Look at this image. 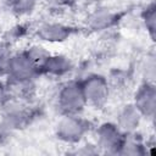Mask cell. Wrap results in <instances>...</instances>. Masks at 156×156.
<instances>
[{
  "label": "cell",
  "mask_w": 156,
  "mask_h": 156,
  "mask_svg": "<svg viewBox=\"0 0 156 156\" xmlns=\"http://www.w3.org/2000/svg\"><path fill=\"white\" fill-rule=\"evenodd\" d=\"M73 32L74 29L71 26L56 21L41 22L35 29V34L39 38V40L49 44L63 43L72 37Z\"/></svg>",
  "instance_id": "52a82bcc"
},
{
  "label": "cell",
  "mask_w": 156,
  "mask_h": 156,
  "mask_svg": "<svg viewBox=\"0 0 156 156\" xmlns=\"http://www.w3.org/2000/svg\"><path fill=\"white\" fill-rule=\"evenodd\" d=\"M26 51H27V54L29 55V57L37 63V66L39 67V69H40V66L43 65V62L46 60V57L51 54L50 51H48L44 46H41V45H39V44H35V45L29 46Z\"/></svg>",
  "instance_id": "e0dca14e"
},
{
  "label": "cell",
  "mask_w": 156,
  "mask_h": 156,
  "mask_svg": "<svg viewBox=\"0 0 156 156\" xmlns=\"http://www.w3.org/2000/svg\"><path fill=\"white\" fill-rule=\"evenodd\" d=\"M141 21L150 39L154 41L155 35H156V5L155 2H150L145 6V9L141 12Z\"/></svg>",
  "instance_id": "5bb4252c"
},
{
  "label": "cell",
  "mask_w": 156,
  "mask_h": 156,
  "mask_svg": "<svg viewBox=\"0 0 156 156\" xmlns=\"http://www.w3.org/2000/svg\"><path fill=\"white\" fill-rule=\"evenodd\" d=\"M147 154V145L140 138H138L136 132L128 133L124 135V140L119 149L118 155L123 156H143Z\"/></svg>",
  "instance_id": "4fadbf2b"
},
{
  "label": "cell",
  "mask_w": 156,
  "mask_h": 156,
  "mask_svg": "<svg viewBox=\"0 0 156 156\" xmlns=\"http://www.w3.org/2000/svg\"><path fill=\"white\" fill-rule=\"evenodd\" d=\"M12 56L9 45L5 43H0V77H5L10 58Z\"/></svg>",
  "instance_id": "ac0fdd59"
},
{
  "label": "cell",
  "mask_w": 156,
  "mask_h": 156,
  "mask_svg": "<svg viewBox=\"0 0 156 156\" xmlns=\"http://www.w3.org/2000/svg\"><path fill=\"white\" fill-rule=\"evenodd\" d=\"M7 99V93H6V87H5V80L1 79L0 77V105Z\"/></svg>",
  "instance_id": "44dd1931"
},
{
  "label": "cell",
  "mask_w": 156,
  "mask_h": 156,
  "mask_svg": "<svg viewBox=\"0 0 156 156\" xmlns=\"http://www.w3.org/2000/svg\"><path fill=\"white\" fill-rule=\"evenodd\" d=\"M73 69L72 61L61 54H50L40 66V74H46L55 78H62Z\"/></svg>",
  "instance_id": "9c48e42d"
},
{
  "label": "cell",
  "mask_w": 156,
  "mask_h": 156,
  "mask_svg": "<svg viewBox=\"0 0 156 156\" xmlns=\"http://www.w3.org/2000/svg\"><path fill=\"white\" fill-rule=\"evenodd\" d=\"M124 135L126 134L116 126L115 122H104L95 129L94 144L100 154L118 155Z\"/></svg>",
  "instance_id": "277c9868"
},
{
  "label": "cell",
  "mask_w": 156,
  "mask_h": 156,
  "mask_svg": "<svg viewBox=\"0 0 156 156\" xmlns=\"http://www.w3.org/2000/svg\"><path fill=\"white\" fill-rule=\"evenodd\" d=\"M39 74V67L24 50L12 54L5 77L13 80H35Z\"/></svg>",
  "instance_id": "8992f818"
},
{
  "label": "cell",
  "mask_w": 156,
  "mask_h": 156,
  "mask_svg": "<svg viewBox=\"0 0 156 156\" xmlns=\"http://www.w3.org/2000/svg\"><path fill=\"white\" fill-rule=\"evenodd\" d=\"M143 121V116L136 110V107L133 105V102L127 104L122 106L116 116V126L124 133H134L140 127V123Z\"/></svg>",
  "instance_id": "30bf717a"
},
{
  "label": "cell",
  "mask_w": 156,
  "mask_h": 156,
  "mask_svg": "<svg viewBox=\"0 0 156 156\" xmlns=\"http://www.w3.org/2000/svg\"><path fill=\"white\" fill-rule=\"evenodd\" d=\"M90 130V123L79 115H62L55 127V134L62 143L80 144Z\"/></svg>",
  "instance_id": "6da1fadb"
},
{
  "label": "cell",
  "mask_w": 156,
  "mask_h": 156,
  "mask_svg": "<svg viewBox=\"0 0 156 156\" xmlns=\"http://www.w3.org/2000/svg\"><path fill=\"white\" fill-rule=\"evenodd\" d=\"M56 105L61 115H79L88 106L80 80H67L58 89Z\"/></svg>",
  "instance_id": "7a4b0ae2"
},
{
  "label": "cell",
  "mask_w": 156,
  "mask_h": 156,
  "mask_svg": "<svg viewBox=\"0 0 156 156\" xmlns=\"http://www.w3.org/2000/svg\"><path fill=\"white\" fill-rule=\"evenodd\" d=\"M118 15L108 7L99 6L94 9L87 17L88 27L94 32H102L110 29L117 23Z\"/></svg>",
  "instance_id": "8fae6325"
},
{
  "label": "cell",
  "mask_w": 156,
  "mask_h": 156,
  "mask_svg": "<svg viewBox=\"0 0 156 156\" xmlns=\"http://www.w3.org/2000/svg\"><path fill=\"white\" fill-rule=\"evenodd\" d=\"M140 73L144 78V82L155 83L156 77V60L154 54H147L140 65Z\"/></svg>",
  "instance_id": "2e32d148"
},
{
  "label": "cell",
  "mask_w": 156,
  "mask_h": 156,
  "mask_svg": "<svg viewBox=\"0 0 156 156\" xmlns=\"http://www.w3.org/2000/svg\"><path fill=\"white\" fill-rule=\"evenodd\" d=\"M0 123L10 132L24 127L30 118L29 101L7 98L0 105Z\"/></svg>",
  "instance_id": "3957f363"
},
{
  "label": "cell",
  "mask_w": 156,
  "mask_h": 156,
  "mask_svg": "<svg viewBox=\"0 0 156 156\" xmlns=\"http://www.w3.org/2000/svg\"><path fill=\"white\" fill-rule=\"evenodd\" d=\"M7 98L20 99L24 101H29L35 93V83L34 80H5Z\"/></svg>",
  "instance_id": "7c38bea8"
},
{
  "label": "cell",
  "mask_w": 156,
  "mask_h": 156,
  "mask_svg": "<svg viewBox=\"0 0 156 156\" xmlns=\"http://www.w3.org/2000/svg\"><path fill=\"white\" fill-rule=\"evenodd\" d=\"M51 9H67L76 0H43Z\"/></svg>",
  "instance_id": "ffe728a7"
},
{
  "label": "cell",
  "mask_w": 156,
  "mask_h": 156,
  "mask_svg": "<svg viewBox=\"0 0 156 156\" xmlns=\"http://www.w3.org/2000/svg\"><path fill=\"white\" fill-rule=\"evenodd\" d=\"M133 105L140 112L143 118L154 119L156 113V87L155 83L143 82L136 89Z\"/></svg>",
  "instance_id": "ba28073f"
},
{
  "label": "cell",
  "mask_w": 156,
  "mask_h": 156,
  "mask_svg": "<svg viewBox=\"0 0 156 156\" xmlns=\"http://www.w3.org/2000/svg\"><path fill=\"white\" fill-rule=\"evenodd\" d=\"M74 149L72 151H69L71 154L73 155H84V156H88V155H96V154H100L98 147L95 146V144H84V145H79V144H76L73 146Z\"/></svg>",
  "instance_id": "d6986e66"
},
{
  "label": "cell",
  "mask_w": 156,
  "mask_h": 156,
  "mask_svg": "<svg viewBox=\"0 0 156 156\" xmlns=\"http://www.w3.org/2000/svg\"><path fill=\"white\" fill-rule=\"evenodd\" d=\"M5 1L7 2L9 9L18 16L30 15L35 10L39 2V0H5Z\"/></svg>",
  "instance_id": "9a60e30c"
},
{
  "label": "cell",
  "mask_w": 156,
  "mask_h": 156,
  "mask_svg": "<svg viewBox=\"0 0 156 156\" xmlns=\"http://www.w3.org/2000/svg\"><path fill=\"white\" fill-rule=\"evenodd\" d=\"M82 90L87 101V105L93 107H102L111 93L108 80L101 74H89L80 80Z\"/></svg>",
  "instance_id": "5b68a950"
}]
</instances>
